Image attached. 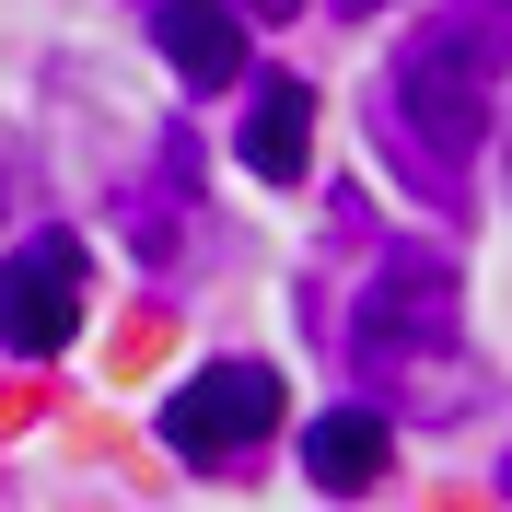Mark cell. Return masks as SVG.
I'll use <instances>...</instances> for the list:
<instances>
[{
    "label": "cell",
    "instance_id": "obj_6",
    "mask_svg": "<svg viewBox=\"0 0 512 512\" xmlns=\"http://www.w3.org/2000/svg\"><path fill=\"white\" fill-rule=\"evenodd\" d=\"M152 35H163V59L187 70L198 94L245 82V12H233V0H163V12H152Z\"/></svg>",
    "mask_w": 512,
    "mask_h": 512
},
{
    "label": "cell",
    "instance_id": "obj_9",
    "mask_svg": "<svg viewBox=\"0 0 512 512\" xmlns=\"http://www.w3.org/2000/svg\"><path fill=\"white\" fill-rule=\"evenodd\" d=\"M338 12H384V0H338Z\"/></svg>",
    "mask_w": 512,
    "mask_h": 512
},
{
    "label": "cell",
    "instance_id": "obj_4",
    "mask_svg": "<svg viewBox=\"0 0 512 512\" xmlns=\"http://www.w3.org/2000/svg\"><path fill=\"white\" fill-rule=\"evenodd\" d=\"M82 338V233H24L0 256V350L59 361Z\"/></svg>",
    "mask_w": 512,
    "mask_h": 512
},
{
    "label": "cell",
    "instance_id": "obj_10",
    "mask_svg": "<svg viewBox=\"0 0 512 512\" xmlns=\"http://www.w3.org/2000/svg\"><path fill=\"white\" fill-rule=\"evenodd\" d=\"M501 501H512V454H501Z\"/></svg>",
    "mask_w": 512,
    "mask_h": 512
},
{
    "label": "cell",
    "instance_id": "obj_3",
    "mask_svg": "<svg viewBox=\"0 0 512 512\" xmlns=\"http://www.w3.org/2000/svg\"><path fill=\"white\" fill-rule=\"evenodd\" d=\"M268 431H280V373L268 361H210V373H187L163 396V443L187 454V466H233Z\"/></svg>",
    "mask_w": 512,
    "mask_h": 512
},
{
    "label": "cell",
    "instance_id": "obj_7",
    "mask_svg": "<svg viewBox=\"0 0 512 512\" xmlns=\"http://www.w3.org/2000/svg\"><path fill=\"white\" fill-rule=\"evenodd\" d=\"M384 454H396V431H384L373 408H338V419H315V431H303V478L338 489V501H361V489L384 478Z\"/></svg>",
    "mask_w": 512,
    "mask_h": 512
},
{
    "label": "cell",
    "instance_id": "obj_12",
    "mask_svg": "<svg viewBox=\"0 0 512 512\" xmlns=\"http://www.w3.org/2000/svg\"><path fill=\"white\" fill-rule=\"evenodd\" d=\"M0 210H12V198H0Z\"/></svg>",
    "mask_w": 512,
    "mask_h": 512
},
{
    "label": "cell",
    "instance_id": "obj_11",
    "mask_svg": "<svg viewBox=\"0 0 512 512\" xmlns=\"http://www.w3.org/2000/svg\"><path fill=\"white\" fill-rule=\"evenodd\" d=\"M489 12H501V0H489Z\"/></svg>",
    "mask_w": 512,
    "mask_h": 512
},
{
    "label": "cell",
    "instance_id": "obj_2",
    "mask_svg": "<svg viewBox=\"0 0 512 512\" xmlns=\"http://www.w3.org/2000/svg\"><path fill=\"white\" fill-rule=\"evenodd\" d=\"M350 373L396 419H466L478 408V350H466V268L443 245L373 256V291L350 303Z\"/></svg>",
    "mask_w": 512,
    "mask_h": 512
},
{
    "label": "cell",
    "instance_id": "obj_5",
    "mask_svg": "<svg viewBox=\"0 0 512 512\" xmlns=\"http://www.w3.org/2000/svg\"><path fill=\"white\" fill-rule=\"evenodd\" d=\"M303 163H315V94H303L291 70H256V105H245V175L303 187Z\"/></svg>",
    "mask_w": 512,
    "mask_h": 512
},
{
    "label": "cell",
    "instance_id": "obj_1",
    "mask_svg": "<svg viewBox=\"0 0 512 512\" xmlns=\"http://www.w3.org/2000/svg\"><path fill=\"white\" fill-rule=\"evenodd\" d=\"M489 105H501V35L478 12H443L396 47V70L373 82V152L408 175L419 210L466 222V163L489 140Z\"/></svg>",
    "mask_w": 512,
    "mask_h": 512
},
{
    "label": "cell",
    "instance_id": "obj_8",
    "mask_svg": "<svg viewBox=\"0 0 512 512\" xmlns=\"http://www.w3.org/2000/svg\"><path fill=\"white\" fill-rule=\"evenodd\" d=\"M233 12H245V24H280V12H303V0H233Z\"/></svg>",
    "mask_w": 512,
    "mask_h": 512
}]
</instances>
